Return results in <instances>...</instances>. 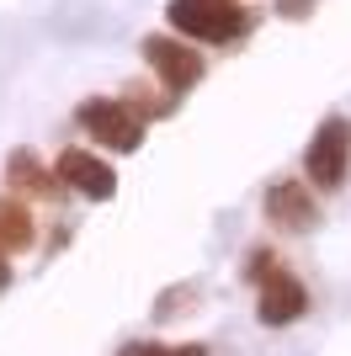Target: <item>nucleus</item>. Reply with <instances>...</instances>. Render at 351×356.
<instances>
[{
  "label": "nucleus",
  "instance_id": "1",
  "mask_svg": "<svg viewBox=\"0 0 351 356\" xmlns=\"http://www.w3.org/2000/svg\"><path fill=\"white\" fill-rule=\"evenodd\" d=\"M165 16H171L176 32H187L197 43H229L250 27V11L234 0H171Z\"/></svg>",
  "mask_w": 351,
  "mask_h": 356
},
{
  "label": "nucleus",
  "instance_id": "2",
  "mask_svg": "<svg viewBox=\"0 0 351 356\" xmlns=\"http://www.w3.org/2000/svg\"><path fill=\"white\" fill-rule=\"evenodd\" d=\"M250 277L261 282V298H256V319H261V325H292V319H304V314H309L304 282H298L292 271H282L266 250L250 255Z\"/></svg>",
  "mask_w": 351,
  "mask_h": 356
},
{
  "label": "nucleus",
  "instance_id": "3",
  "mask_svg": "<svg viewBox=\"0 0 351 356\" xmlns=\"http://www.w3.org/2000/svg\"><path fill=\"white\" fill-rule=\"evenodd\" d=\"M80 128L91 134V144H107L117 154H133V149L144 144V118L128 102H107V96H91L80 106Z\"/></svg>",
  "mask_w": 351,
  "mask_h": 356
},
{
  "label": "nucleus",
  "instance_id": "4",
  "mask_svg": "<svg viewBox=\"0 0 351 356\" xmlns=\"http://www.w3.org/2000/svg\"><path fill=\"white\" fill-rule=\"evenodd\" d=\"M346 165H351V122L346 118H325L309 138V154H304V170L320 192H336L346 181Z\"/></svg>",
  "mask_w": 351,
  "mask_h": 356
},
{
  "label": "nucleus",
  "instance_id": "5",
  "mask_svg": "<svg viewBox=\"0 0 351 356\" xmlns=\"http://www.w3.org/2000/svg\"><path fill=\"white\" fill-rule=\"evenodd\" d=\"M144 59H149V70L160 74V86L171 90V96H181V90H192L203 80V54L192 43H181V38H171V32L144 38Z\"/></svg>",
  "mask_w": 351,
  "mask_h": 356
},
{
  "label": "nucleus",
  "instance_id": "6",
  "mask_svg": "<svg viewBox=\"0 0 351 356\" xmlns=\"http://www.w3.org/2000/svg\"><path fill=\"white\" fill-rule=\"evenodd\" d=\"M54 176H58V186H70V192L91 197V202H107V197L117 192L112 165L96 160L91 149H64V154H58V165H54Z\"/></svg>",
  "mask_w": 351,
  "mask_h": 356
},
{
  "label": "nucleus",
  "instance_id": "7",
  "mask_svg": "<svg viewBox=\"0 0 351 356\" xmlns=\"http://www.w3.org/2000/svg\"><path fill=\"white\" fill-rule=\"evenodd\" d=\"M266 218L277 223V229H292V234H304L320 223V202L298 186V181H272V192H266Z\"/></svg>",
  "mask_w": 351,
  "mask_h": 356
},
{
  "label": "nucleus",
  "instance_id": "8",
  "mask_svg": "<svg viewBox=\"0 0 351 356\" xmlns=\"http://www.w3.org/2000/svg\"><path fill=\"white\" fill-rule=\"evenodd\" d=\"M32 245V213L16 197H0V250H27Z\"/></svg>",
  "mask_w": 351,
  "mask_h": 356
},
{
  "label": "nucleus",
  "instance_id": "9",
  "mask_svg": "<svg viewBox=\"0 0 351 356\" xmlns=\"http://www.w3.org/2000/svg\"><path fill=\"white\" fill-rule=\"evenodd\" d=\"M6 176H11L16 186H22V192H32V197H48V192H58V176H48V170H38V160H32V154H16Z\"/></svg>",
  "mask_w": 351,
  "mask_h": 356
},
{
  "label": "nucleus",
  "instance_id": "10",
  "mask_svg": "<svg viewBox=\"0 0 351 356\" xmlns=\"http://www.w3.org/2000/svg\"><path fill=\"white\" fill-rule=\"evenodd\" d=\"M123 356H208L203 346H133Z\"/></svg>",
  "mask_w": 351,
  "mask_h": 356
},
{
  "label": "nucleus",
  "instance_id": "11",
  "mask_svg": "<svg viewBox=\"0 0 351 356\" xmlns=\"http://www.w3.org/2000/svg\"><path fill=\"white\" fill-rule=\"evenodd\" d=\"M277 11L298 22V16H309V11H314V0H277Z\"/></svg>",
  "mask_w": 351,
  "mask_h": 356
},
{
  "label": "nucleus",
  "instance_id": "12",
  "mask_svg": "<svg viewBox=\"0 0 351 356\" xmlns=\"http://www.w3.org/2000/svg\"><path fill=\"white\" fill-rule=\"evenodd\" d=\"M11 282V261H6V250H0V287Z\"/></svg>",
  "mask_w": 351,
  "mask_h": 356
}]
</instances>
